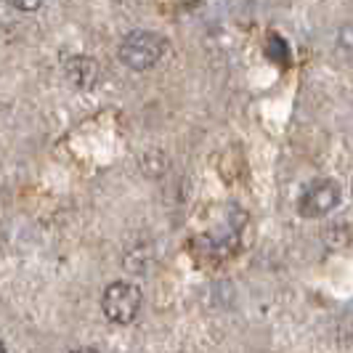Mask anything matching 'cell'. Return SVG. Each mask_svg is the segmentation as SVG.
<instances>
[{
	"label": "cell",
	"instance_id": "cell-1",
	"mask_svg": "<svg viewBox=\"0 0 353 353\" xmlns=\"http://www.w3.org/2000/svg\"><path fill=\"white\" fill-rule=\"evenodd\" d=\"M168 51V40L154 32V30H133L123 37L120 48H117V59L123 61L128 70L146 72L157 67V61Z\"/></svg>",
	"mask_w": 353,
	"mask_h": 353
},
{
	"label": "cell",
	"instance_id": "cell-2",
	"mask_svg": "<svg viewBox=\"0 0 353 353\" xmlns=\"http://www.w3.org/2000/svg\"><path fill=\"white\" fill-rule=\"evenodd\" d=\"M141 303H143V295L136 284L112 282L104 290L101 308H104V316L109 319L112 324H130L133 319L139 316Z\"/></svg>",
	"mask_w": 353,
	"mask_h": 353
},
{
	"label": "cell",
	"instance_id": "cell-3",
	"mask_svg": "<svg viewBox=\"0 0 353 353\" xmlns=\"http://www.w3.org/2000/svg\"><path fill=\"white\" fill-rule=\"evenodd\" d=\"M340 199H343L340 183L332 178H319L303 189L301 199H298V212L303 218H324L340 205Z\"/></svg>",
	"mask_w": 353,
	"mask_h": 353
},
{
	"label": "cell",
	"instance_id": "cell-4",
	"mask_svg": "<svg viewBox=\"0 0 353 353\" xmlns=\"http://www.w3.org/2000/svg\"><path fill=\"white\" fill-rule=\"evenodd\" d=\"M64 74L74 88H93L99 80V64L90 56H70L64 61Z\"/></svg>",
	"mask_w": 353,
	"mask_h": 353
},
{
	"label": "cell",
	"instance_id": "cell-5",
	"mask_svg": "<svg viewBox=\"0 0 353 353\" xmlns=\"http://www.w3.org/2000/svg\"><path fill=\"white\" fill-rule=\"evenodd\" d=\"M268 56L274 59V61H287L290 59V48H287V43H284L279 35H271L268 37Z\"/></svg>",
	"mask_w": 353,
	"mask_h": 353
},
{
	"label": "cell",
	"instance_id": "cell-6",
	"mask_svg": "<svg viewBox=\"0 0 353 353\" xmlns=\"http://www.w3.org/2000/svg\"><path fill=\"white\" fill-rule=\"evenodd\" d=\"M17 11H24V14H32V11H37L40 6H43V0H8Z\"/></svg>",
	"mask_w": 353,
	"mask_h": 353
}]
</instances>
